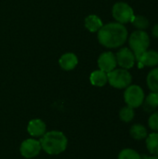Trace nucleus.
Returning <instances> with one entry per match:
<instances>
[{"mask_svg":"<svg viewBox=\"0 0 158 159\" xmlns=\"http://www.w3.org/2000/svg\"><path fill=\"white\" fill-rule=\"evenodd\" d=\"M128 30L119 22H109L98 32V40L101 45L108 48H116L124 45L128 39Z\"/></svg>","mask_w":158,"mask_h":159,"instance_id":"nucleus-1","label":"nucleus"},{"mask_svg":"<svg viewBox=\"0 0 158 159\" xmlns=\"http://www.w3.org/2000/svg\"><path fill=\"white\" fill-rule=\"evenodd\" d=\"M89 80H90V83L95 87H103L108 82L107 73L102 70H96L91 73L89 76Z\"/></svg>","mask_w":158,"mask_h":159,"instance_id":"nucleus-14","label":"nucleus"},{"mask_svg":"<svg viewBox=\"0 0 158 159\" xmlns=\"http://www.w3.org/2000/svg\"><path fill=\"white\" fill-rule=\"evenodd\" d=\"M85 26L91 33H98L99 30L103 26L102 20L94 14L88 15L85 19Z\"/></svg>","mask_w":158,"mask_h":159,"instance_id":"nucleus-13","label":"nucleus"},{"mask_svg":"<svg viewBox=\"0 0 158 159\" xmlns=\"http://www.w3.org/2000/svg\"><path fill=\"white\" fill-rule=\"evenodd\" d=\"M148 125L152 130L155 132H158V111L153 113L149 119H148Z\"/></svg>","mask_w":158,"mask_h":159,"instance_id":"nucleus-22","label":"nucleus"},{"mask_svg":"<svg viewBox=\"0 0 158 159\" xmlns=\"http://www.w3.org/2000/svg\"><path fill=\"white\" fill-rule=\"evenodd\" d=\"M27 131L32 137H42L47 132L46 123L41 119H33L28 123Z\"/></svg>","mask_w":158,"mask_h":159,"instance_id":"nucleus-10","label":"nucleus"},{"mask_svg":"<svg viewBox=\"0 0 158 159\" xmlns=\"http://www.w3.org/2000/svg\"><path fill=\"white\" fill-rule=\"evenodd\" d=\"M129 133L131 137L135 140H144L148 136L147 129L143 125L141 124H135L130 128Z\"/></svg>","mask_w":158,"mask_h":159,"instance_id":"nucleus-18","label":"nucleus"},{"mask_svg":"<svg viewBox=\"0 0 158 159\" xmlns=\"http://www.w3.org/2000/svg\"><path fill=\"white\" fill-rule=\"evenodd\" d=\"M112 13L114 19L116 22L125 24L131 22L133 17L135 16L133 8L125 2H117L113 6Z\"/></svg>","mask_w":158,"mask_h":159,"instance_id":"nucleus-6","label":"nucleus"},{"mask_svg":"<svg viewBox=\"0 0 158 159\" xmlns=\"http://www.w3.org/2000/svg\"><path fill=\"white\" fill-rule=\"evenodd\" d=\"M117 159H142V156H141L137 151H135V150H133V149L127 148V149L122 150V151L119 153Z\"/></svg>","mask_w":158,"mask_h":159,"instance_id":"nucleus-21","label":"nucleus"},{"mask_svg":"<svg viewBox=\"0 0 158 159\" xmlns=\"http://www.w3.org/2000/svg\"><path fill=\"white\" fill-rule=\"evenodd\" d=\"M142 159H158L157 156H152V157H148V156H143L142 157Z\"/></svg>","mask_w":158,"mask_h":159,"instance_id":"nucleus-24","label":"nucleus"},{"mask_svg":"<svg viewBox=\"0 0 158 159\" xmlns=\"http://www.w3.org/2000/svg\"><path fill=\"white\" fill-rule=\"evenodd\" d=\"M115 58H116L117 64L121 68L126 70L131 69L136 61L134 53L129 48H122L120 50H118L115 55Z\"/></svg>","mask_w":158,"mask_h":159,"instance_id":"nucleus-8","label":"nucleus"},{"mask_svg":"<svg viewBox=\"0 0 158 159\" xmlns=\"http://www.w3.org/2000/svg\"><path fill=\"white\" fill-rule=\"evenodd\" d=\"M145 99L143 89L138 85H129L124 92V100L128 106L138 108L142 105Z\"/></svg>","mask_w":158,"mask_h":159,"instance_id":"nucleus-5","label":"nucleus"},{"mask_svg":"<svg viewBox=\"0 0 158 159\" xmlns=\"http://www.w3.org/2000/svg\"><path fill=\"white\" fill-rule=\"evenodd\" d=\"M146 82L152 92H158V67L149 72L146 77Z\"/></svg>","mask_w":158,"mask_h":159,"instance_id":"nucleus-17","label":"nucleus"},{"mask_svg":"<svg viewBox=\"0 0 158 159\" xmlns=\"http://www.w3.org/2000/svg\"><path fill=\"white\" fill-rule=\"evenodd\" d=\"M60 66L65 70V71H71L74 69L78 63V58L77 56L73 52H67L64 53L59 60Z\"/></svg>","mask_w":158,"mask_h":159,"instance_id":"nucleus-12","label":"nucleus"},{"mask_svg":"<svg viewBox=\"0 0 158 159\" xmlns=\"http://www.w3.org/2000/svg\"><path fill=\"white\" fill-rule=\"evenodd\" d=\"M42 150L51 156H56L63 153L68 145L66 136L58 130L46 132L40 139Z\"/></svg>","mask_w":158,"mask_h":159,"instance_id":"nucleus-2","label":"nucleus"},{"mask_svg":"<svg viewBox=\"0 0 158 159\" xmlns=\"http://www.w3.org/2000/svg\"><path fill=\"white\" fill-rule=\"evenodd\" d=\"M129 44L137 61L148 49L150 37L144 30H136L129 37Z\"/></svg>","mask_w":158,"mask_h":159,"instance_id":"nucleus-3","label":"nucleus"},{"mask_svg":"<svg viewBox=\"0 0 158 159\" xmlns=\"http://www.w3.org/2000/svg\"><path fill=\"white\" fill-rule=\"evenodd\" d=\"M131 22L138 30H145L149 26L148 19L142 15H135L133 17Z\"/></svg>","mask_w":158,"mask_h":159,"instance_id":"nucleus-20","label":"nucleus"},{"mask_svg":"<svg viewBox=\"0 0 158 159\" xmlns=\"http://www.w3.org/2000/svg\"><path fill=\"white\" fill-rule=\"evenodd\" d=\"M146 148L153 156L158 157V132H153L146 137Z\"/></svg>","mask_w":158,"mask_h":159,"instance_id":"nucleus-15","label":"nucleus"},{"mask_svg":"<svg viewBox=\"0 0 158 159\" xmlns=\"http://www.w3.org/2000/svg\"><path fill=\"white\" fill-rule=\"evenodd\" d=\"M108 83L115 89H122L128 88L129 85H131L132 82V76L130 73L123 68L119 69H114L113 71L109 72L107 74Z\"/></svg>","mask_w":158,"mask_h":159,"instance_id":"nucleus-4","label":"nucleus"},{"mask_svg":"<svg viewBox=\"0 0 158 159\" xmlns=\"http://www.w3.org/2000/svg\"><path fill=\"white\" fill-rule=\"evenodd\" d=\"M152 34L153 35L156 37V38H158V24H156L153 29H152Z\"/></svg>","mask_w":158,"mask_h":159,"instance_id":"nucleus-23","label":"nucleus"},{"mask_svg":"<svg viewBox=\"0 0 158 159\" xmlns=\"http://www.w3.org/2000/svg\"><path fill=\"white\" fill-rule=\"evenodd\" d=\"M116 65H117V62H116L115 55L111 51L102 52L98 58V66L100 70L107 74L113 71L114 69H115Z\"/></svg>","mask_w":158,"mask_h":159,"instance_id":"nucleus-9","label":"nucleus"},{"mask_svg":"<svg viewBox=\"0 0 158 159\" xmlns=\"http://www.w3.org/2000/svg\"><path fill=\"white\" fill-rule=\"evenodd\" d=\"M41 150V143L35 139H27L23 141L20 147V155L25 158H34L37 157Z\"/></svg>","mask_w":158,"mask_h":159,"instance_id":"nucleus-7","label":"nucleus"},{"mask_svg":"<svg viewBox=\"0 0 158 159\" xmlns=\"http://www.w3.org/2000/svg\"><path fill=\"white\" fill-rule=\"evenodd\" d=\"M138 61L139 68H143L144 66L154 67L158 64V52L156 50H146Z\"/></svg>","mask_w":158,"mask_h":159,"instance_id":"nucleus-11","label":"nucleus"},{"mask_svg":"<svg viewBox=\"0 0 158 159\" xmlns=\"http://www.w3.org/2000/svg\"><path fill=\"white\" fill-rule=\"evenodd\" d=\"M143 108L146 112H153L158 107V92H151L143 102Z\"/></svg>","mask_w":158,"mask_h":159,"instance_id":"nucleus-16","label":"nucleus"},{"mask_svg":"<svg viewBox=\"0 0 158 159\" xmlns=\"http://www.w3.org/2000/svg\"><path fill=\"white\" fill-rule=\"evenodd\" d=\"M135 116V113H134V110L133 108L129 107V106H125L123 107L120 112H119V117L120 119L123 121V122H126V123H129L130 121L133 120Z\"/></svg>","mask_w":158,"mask_h":159,"instance_id":"nucleus-19","label":"nucleus"}]
</instances>
